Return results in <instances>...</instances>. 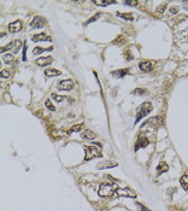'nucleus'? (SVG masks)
<instances>
[{"label": "nucleus", "instance_id": "39448f33", "mask_svg": "<svg viewBox=\"0 0 188 211\" xmlns=\"http://www.w3.org/2000/svg\"><path fill=\"white\" fill-rule=\"evenodd\" d=\"M117 196H121V197H129V198H135L136 197V192L133 191L131 188H117L116 192H115Z\"/></svg>", "mask_w": 188, "mask_h": 211}, {"label": "nucleus", "instance_id": "a211bd4d", "mask_svg": "<svg viewBox=\"0 0 188 211\" xmlns=\"http://www.w3.org/2000/svg\"><path fill=\"white\" fill-rule=\"evenodd\" d=\"M93 3L95 5H99V6H107L111 4H116L115 0H94Z\"/></svg>", "mask_w": 188, "mask_h": 211}, {"label": "nucleus", "instance_id": "4c0bfd02", "mask_svg": "<svg viewBox=\"0 0 188 211\" xmlns=\"http://www.w3.org/2000/svg\"><path fill=\"white\" fill-rule=\"evenodd\" d=\"M182 5H183L184 10H188V1H183V3H182Z\"/></svg>", "mask_w": 188, "mask_h": 211}, {"label": "nucleus", "instance_id": "f03ea898", "mask_svg": "<svg viewBox=\"0 0 188 211\" xmlns=\"http://www.w3.org/2000/svg\"><path fill=\"white\" fill-rule=\"evenodd\" d=\"M116 185L112 182H103L99 186V191L98 194L100 197H110L113 194V192H116Z\"/></svg>", "mask_w": 188, "mask_h": 211}, {"label": "nucleus", "instance_id": "7c9ffc66", "mask_svg": "<svg viewBox=\"0 0 188 211\" xmlns=\"http://www.w3.org/2000/svg\"><path fill=\"white\" fill-rule=\"evenodd\" d=\"M23 62H26L27 60V45L23 46Z\"/></svg>", "mask_w": 188, "mask_h": 211}, {"label": "nucleus", "instance_id": "ddd939ff", "mask_svg": "<svg viewBox=\"0 0 188 211\" xmlns=\"http://www.w3.org/2000/svg\"><path fill=\"white\" fill-rule=\"evenodd\" d=\"M118 165V163L116 162H103L97 164V169H107V168H115Z\"/></svg>", "mask_w": 188, "mask_h": 211}, {"label": "nucleus", "instance_id": "9b49d317", "mask_svg": "<svg viewBox=\"0 0 188 211\" xmlns=\"http://www.w3.org/2000/svg\"><path fill=\"white\" fill-rule=\"evenodd\" d=\"M32 40H33L34 42H37V41H52V37H51V36H48L47 34H43V33H41V34H36V35H33Z\"/></svg>", "mask_w": 188, "mask_h": 211}, {"label": "nucleus", "instance_id": "e433bc0d", "mask_svg": "<svg viewBox=\"0 0 188 211\" xmlns=\"http://www.w3.org/2000/svg\"><path fill=\"white\" fill-rule=\"evenodd\" d=\"M177 11H178V7L177 6H173L171 9H170V13H177Z\"/></svg>", "mask_w": 188, "mask_h": 211}, {"label": "nucleus", "instance_id": "20e7f679", "mask_svg": "<svg viewBox=\"0 0 188 211\" xmlns=\"http://www.w3.org/2000/svg\"><path fill=\"white\" fill-rule=\"evenodd\" d=\"M45 24H46V19L43 17L35 16L32 19V22L29 23V27H30V29H39V28H42Z\"/></svg>", "mask_w": 188, "mask_h": 211}, {"label": "nucleus", "instance_id": "1a4fd4ad", "mask_svg": "<svg viewBox=\"0 0 188 211\" xmlns=\"http://www.w3.org/2000/svg\"><path fill=\"white\" fill-rule=\"evenodd\" d=\"M139 68H140L141 71L150 73L151 70L153 69V64H152V62H150V60H142V62L139 63Z\"/></svg>", "mask_w": 188, "mask_h": 211}, {"label": "nucleus", "instance_id": "412c9836", "mask_svg": "<svg viewBox=\"0 0 188 211\" xmlns=\"http://www.w3.org/2000/svg\"><path fill=\"white\" fill-rule=\"evenodd\" d=\"M117 16L118 17H122L123 19H127V21H133V15L131 13H122V12H117Z\"/></svg>", "mask_w": 188, "mask_h": 211}, {"label": "nucleus", "instance_id": "f257e3e1", "mask_svg": "<svg viewBox=\"0 0 188 211\" xmlns=\"http://www.w3.org/2000/svg\"><path fill=\"white\" fill-rule=\"evenodd\" d=\"M101 157V151L100 147L95 146V145H90V146H84V160H92L94 158Z\"/></svg>", "mask_w": 188, "mask_h": 211}, {"label": "nucleus", "instance_id": "7ed1b4c3", "mask_svg": "<svg viewBox=\"0 0 188 211\" xmlns=\"http://www.w3.org/2000/svg\"><path fill=\"white\" fill-rule=\"evenodd\" d=\"M152 110H153V106H152V104H151L150 101L144 103L142 105H140V107H139V109H137V111H136V118H135V123H137L141 118H144L145 116H147L148 113H151V112H152Z\"/></svg>", "mask_w": 188, "mask_h": 211}, {"label": "nucleus", "instance_id": "9d476101", "mask_svg": "<svg viewBox=\"0 0 188 211\" xmlns=\"http://www.w3.org/2000/svg\"><path fill=\"white\" fill-rule=\"evenodd\" d=\"M22 28H23L22 22H21L19 19H17V21L10 23V26H9V32H10V33H17V32H19Z\"/></svg>", "mask_w": 188, "mask_h": 211}, {"label": "nucleus", "instance_id": "6e6552de", "mask_svg": "<svg viewBox=\"0 0 188 211\" xmlns=\"http://www.w3.org/2000/svg\"><path fill=\"white\" fill-rule=\"evenodd\" d=\"M148 144H150V140H148L146 136H140V137L136 140V143H135V151H137L139 149L146 147Z\"/></svg>", "mask_w": 188, "mask_h": 211}, {"label": "nucleus", "instance_id": "f3484780", "mask_svg": "<svg viewBox=\"0 0 188 211\" xmlns=\"http://www.w3.org/2000/svg\"><path fill=\"white\" fill-rule=\"evenodd\" d=\"M168 169H169L168 164H167L165 162H160L159 165L157 167V173H158V175H160V174H163V173H167Z\"/></svg>", "mask_w": 188, "mask_h": 211}, {"label": "nucleus", "instance_id": "4468645a", "mask_svg": "<svg viewBox=\"0 0 188 211\" xmlns=\"http://www.w3.org/2000/svg\"><path fill=\"white\" fill-rule=\"evenodd\" d=\"M129 74V69H120V70H116V71H112L111 75L113 77H117V79H121V77H124Z\"/></svg>", "mask_w": 188, "mask_h": 211}, {"label": "nucleus", "instance_id": "c9c22d12", "mask_svg": "<svg viewBox=\"0 0 188 211\" xmlns=\"http://www.w3.org/2000/svg\"><path fill=\"white\" fill-rule=\"evenodd\" d=\"M126 5H131V6H136L139 3L137 1H124Z\"/></svg>", "mask_w": 188, "mask_h": 211}, {"label": "nucleus", "instance_id": "393cba45", "mask_svg": "<svg viewBox=\"0 0 188 211\" xmlns=\"http://www.w3.org/2000/svg\"><path fill=\"white\" fill-rule=\"evenodd\" d=\"M45 105H46V107L48 109V110H51V111H56V107L53 106V104L51 103V100H50V99H47V100H46Z\"/></svg>", "mask_w": 188, "mask_h": 211}, {"label": "nucleus", "instance_id": "4be33fe9", "mask_svg": "<svg viewBox=\"0 0 188 211\" xmlns=\"http://www.w3.org/2000/svg\"><path fill=\"white\" fill-rule=\"evenodd\" d=\"M13 59H15V57H13V54H11V53H7V54L4 56V62H5L6 64H11V63L13 62Z\"/></svg>", "mask_w": 188, "mask_h": 211}, {"label": "nucleus", "instance_id": "473e14b6", "mask_svg": "<svg viewBox=\"0 0 188 211\" xmlns=\"http://www.w3.org/2000/svg\"><path fill=\"white\" fill-rule=\"evenodd\" d=\"M165 7H167V4H163L162 6H159V7H158V12H159V13H163V12H164V10H165Z\"/></svg>", "mask_w": 188, "mask_h": 211}, {"label": "nucleus", "instance_id": "2f4dec72", "mask_svg": "<svg viewBox=\"0 0 188 211\" xmlns=\"http://www.w3.org/2000/svg\"><path fill=\"white\" fill-rule=\"evenodd\" d=\"M124 41H126V39H124L123 36H118V39H116L113 42H115V43H123Z\"/></svg>", "mask_w": 188, "mask_h": 211}, {"label": "nucleus", "instance_id": "dca6fc26", "mask_svg": "<svg viewBox=\"0 0 188 211\" xmlns=\"http://www.w3.org/2000/svg\"><path fill=\"white\" fill-rule=\"evenodd\" d=\"M45 75L47 76V77H54V76H59L60 75V71L59 70H57V69H46L45 70Z\"/></svg>", "mask_w": 188, "mask_h": 211}, {"label": "nucleus", "instance_id": "5701e85b", "mask_svg": "<svg viewBox=\"0 0 188 211\" xmlns=\"http://www.w3.org/2000/svg\"><path fill=\"white\" fill-rule=\"evenodd\" d=\"M133 94H137V96H144V94H146V89H144V88H136V89H134L133 90Z\"/></svg>", "mask_w": 188, "mask_h": 211}, {"label": "nucleus", "instance_id": "72a5a7b5", "mask_svg": "<svg viewBox=\"0 0 188 211\" xmlns=\"http://www.w3.org/2000/svg\"><path fill=\"white\" fill-rule=\"evenodd\" d=\"M124 56H126V59H127V60H131V59H133V56H131L130 53H128V51L124 52Z\"/></svg>", "mask_w": 188, "mask_h": 211}, {"label": "nucleus", "instance_id": "0eeeda50", "mask_svg": "<svg viewBox=\"0 0 188 211\" xmlns=\"http://www.w3.org/2000/svg\"><path fill=\"white\" fill-rule=\"evenodd\" d=\"M74 81L73 80H63L58 83V89L59 90H71L74 88Z\"/></svg>", "mask_w": 188, "mask_h": 211}, {"label": "nucleus", "instance_id": "aec40b11", "mask_svg": "<svg viewBox=\"0 0 188 211\" xmlns=\"http://www.w3.org/2000/svg\"><path fill=\"white\" fill-rule=\"evenodd\" d=\"M53 47H35L33 50V53L34 54H40L42 52H47V51H52Z\"/></svg>", "mask_w": 188, "mask_h": 211}, {"label": "nucleus", "instance_id": "f8f14e48", "mask_svg": "<svg viewBox=\"0 0 188 211\" xmlns=\"http://www.w3.org/2000/svg\"><path fill=\"white\" fill-rule=\"evenodd\" d=\"M52 62H53V58H52V57H41V58H37V59L35 60V63H36L37 65H41V66L50 65Z\"/></svg>", "mask_w": 188, "mask_h": 211}, {"label": "nucleus", "instance_id": "c85d7f7f", "mask_svg": "<svg viewBox=\"0 0 188 211\" xmlns=\"http://www.w3.org/2000/svg\"><path fill=\"white\" fill-rule=\"evenodd\" d=\"M52 98L56 100V101H58V103H60V101H63L64 100V97H62V96H58V94H52Z\"/></svg>", "mask_w": 188, "mask_h": 211}, {"label": "nucleus", "instance_id": "f704fd0d", "mask_svg": "<svg viewBox=\"0 0 188 211\" xmlns=\"http://www.w3.org/2000/svg\"><path fill=\"white\" fill-rule=\"evenodd\" d=\"M136 206H139V207H140V209H141V211H150V210H148V209H146V207H145V206H144V205H141V204H140V203H136Z\"/></svg>", "mask_w": 188, "mask_h": 211}, {"label": "nucleus", "instance_id": "6ab92c4d", "mask_svg": "<svg viewBox=\"0 0 188 211\" xmlns=\"http://www.w3.org/2000/svg\"><path fill=\"white\" fill-rule=\"evenodd\" d=\"M180 183L182 186V188L184 191H188V174H184L181 179H180Z\"/></svg>", "mask_w": 188, "mask_h": 211}, {"label": "nucleus", "instance_id": "a878e982", "mask_svg": "<svg viewBox=\"0 0 188 211\" xmlns=\"http://www.w3.org/2000/svg\"><path fill=\"white\" fill-rule=\"evenodd\" d=\"M12 47H15V43H13V42H10L9 45H6V46H4V47H1V53L5 52V51H7V50H12Z\"/></svg>", "mask_w": 188, "mask_h": 211}, {"label": "nucleus", "instance_id": "bb28decb", "mask_svg": "<svg viewBox=\"0 0 188 211\" xmlns=\"http://www.w3.org/2000/svg\"><path fill=\"white\" fill-rule=\"evenodd\" d=\"M100 16H101L100 13H97L95 16H93V17H92L90 19H88V21H87V22L84 23V26H88V24H89V23H92V22H94V21H97V19H98V18H99Z\"/></svg>", "mask_w": 188, "mask_h": 211}, {"label": "nucleus", "instance_id": "b1692460", "mask_svg": "<svg viewBox=\"0 0 188 211\" xmlns=\"http://www.w3.org/2000/svg\"><path fill=\"white\" fill-rule=\"evenodd\" d=\"M13 43H15V47H13V53H17V52L19 51V49L22 47V42H21L19 40H16V41H13Z\"/></svg>", "mask_w": 188, "mask_h": 211}, {"label": "nucleus", "instance_id": "cd10ccee", "mask_svg": "<svg viewBox=\"0 0 188 211\" xmlns=\"http://www.w3.org/2000/svg\"><path fill=\"white\" fill-rule=\"evenodd\" d=\"M82 127H83V124H82V123H80V124H76V126H74L71 129H70V132H69V133H73V132H79V130H80Z\"/></svg>", "mask_w": 188, "mask_h": 211}, {"label": "nucleus", "instance_id": "c756f323", "mask_svg": "<svg viewBox=\"0 0 188 211\" xmlns=\"http://www.w3.org/2000/svg\"><path fill=\"white\" fill-rule=\"evenodd\" d=\"M0 75H1V77H4V79H7L10 76V71H7V70H1Z\"/></svg>", "mask_w": 188, "mask_h": 211}, {"label": "nucleus", "instance_id": "423d86ee", "mask_svg": "<svg viewBox=\"0 0 188 211\" xmlns=\"http://www.w3.org/2000/svg\"><path fill=\"white\" fill-rule=\"evenodd\" d=\"M164 122V117L163 116H158V117H152V118L147 120L145 123H144V127L146 126H152V127H158L160 124H163Z\"/></svg>", "mask_w": 188, "mask_h": 211}, {"label": "nucleus", "instance_id": "2eb2a0df", "mask_svg": "<svg viewBox=\"0 0 188 211\" xmlns=\"http://www.w3.org/2000/svg\"><path fill=\"white\" fill-rule=\"evenodd\" d=\"M81 137L84 139V140H94V139L97 137V134L94 133V132H92V130H89V129H87V130H84L81 134Z\"/></svg>", "mask_w": 188, "mask_h": 211}]
</instances>
